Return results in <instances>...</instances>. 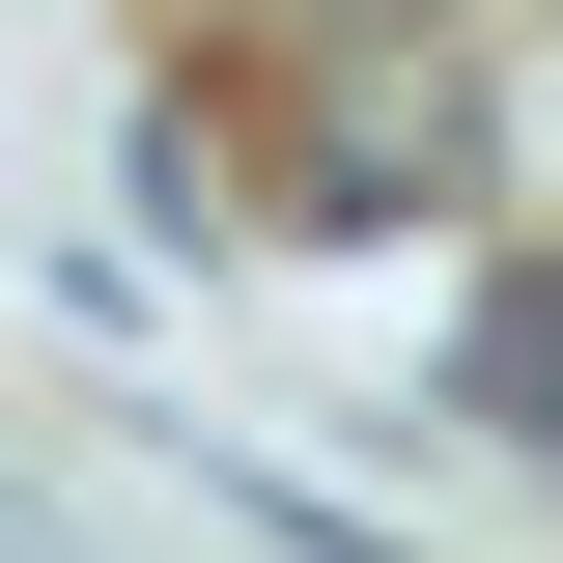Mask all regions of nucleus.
Listing matches in <instances>:
<instances>
[{"instance_id": "1", "label": "nucleus", "mask_w": 563, "mask_h": 563, "mask_svg": "<svg viewBox=\"0 0 563 563\" xmlns=\"http://www.w3.org/2000/svg\"><path fill=\"white\" fill-rule=\"evenodd\" d=\"M479 395H507V422L563 451V282H507V310H479Z\"/></svg>"}]
</instances>
